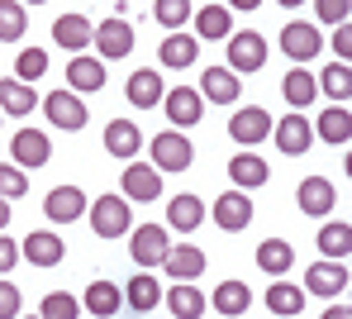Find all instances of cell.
I'll return each mask as SVG.
<instances>
[{
  "label": "cell",
  "mask_w": 352,
  "mask_h": 319,
  "mask_svg": "<svg viewBox=\"0 0 352 319\" xmlns=\"http://www.w3.org/2000/svg\"><path fill=\"white\" fill-rule=\"evenodd\" d=\"M100 86H105V63H100V58L76 53V58L67 63V91L86 96V91H100Z\"/></svg>",
  "instance_id": "obj_20"
},
{
  "label": "cell",
  "mask_w": 352,
  "mask_h": 319,
  "mask_svg": "<svg viewBox=\"0 0 352 319\" xmlns=\"http://www.w3.org/2000/svg\"><path fill=\"white\" fill-rule=\"evenodd\" d=\"M153 14H157V24H162V29H172V34H176V29L195 14V5H190V0H157V5H153Z\"/></svg>",
  "instance_id": "obj_42"
},
{
  "label": "cell",
  "mask_w": 352,
  "mask_h": 319,
  "mask_svg": "<svg viewBox=\"0 0 352 319\" xmlns=\"http://www.w3.org/2000/svg\"><path fill=\"white\" fill-rule=\"evenodd\" d=\"M272 133H276V148H281L286 157H300V153H309V143H314V124H309L300 110H291L281 124H272Z\"/></svg>",
  "instance_id": "obj_13"
},
{
  "label": "cell",
  "mask_w": 352,
  "mask_h": 319,
  "mask_svg": "<svg viewBox=\"0 0 352 319\" xmlns=\"http://www.w3.org/2000/svg\"><path fill=\"white\" fill-rule=\"evenodd\" d=\"M5 229H10V200L0 195V234H5Z\"/></svg>",
  "instance_id": "obj_49"
},
{
  "label": "cell",
  "mask_w": 352,
  "mask_h": 319,
  "mask_svg": "<svg viewBox=\"0 0 352 319\" xmlns=\"http://www.w3.org/2000/svg\"><path fill=\"white\" fill-rule=\"evenodd\" d=\"M210 305H214L224 319H238V315H248L252 291H248V281H219V286H214V296H210Z\"/></svg>",
  "instance_id": "obj_29"
},
{
  "label": "cell",
  "mask_w": 352,
  "mask_h": 319,
  "mask_svg": "<svg viewBox=\"0 0 352 319\" xmlns=\"http://www.w3.org/2000/svg\"><path fill=\"white\" fill-rule=\"evenodd\" d=\"M24 319H43V315H24Z\"/></svg>",
  "instance_id": "obj_53"
},
{
  "label": "cell",
  "mask_w": 352,
  "mask_h": 319,
  "mask_svg": "<svg viewBox=\"0 0 352 319\" xmlns=\"http://www.w3.org/2000/svg\"><path fill=\"white\" fill-rule=\"evenodd\" d=\"M234 34V10L224 5H205V10H195V38H205V43H219V38H229Z\"/></svg>",
  "instance_id": "obj_27"
},
{
  "label": "cell",
  "mask_w": 352,
  "mask_h": 319,
  "mask_svg": "<svg viewBox=\"0 0 352 319\" xmlns=\"http://www.w3.org/2000/svg\"><path fill=\"white\" fill-rule=\"evenodd\" d=\"M314 138L348 148V138H352V115H348V105H329V110L314 120Z\"/></svg>",
  "instance_id": "obj_31"
},
{
  "label": "cell",
  "mask_w": 352,
  "mask_h": 319,
  "mask_svg": "<svg viewBox=\"0 0 352 319\" xmlns=\"http://www.w3.org/2000/svg\"><path fill=\"white\" fill-rule=\"evenodd\" d=\"M167 248H172V239H167V224H143V229H133V239H129V257L138 262V272H148V267H162Z\"/></svg>",
  "instance_id": "obj_5"
},
{
  "label": "cell",
  "mask_w": 352,
  "mask_h": 319,
  "mask_svg": "<svg viewBox=\"0 0 352 319\" xmlns=\"http://www.w3.org/2000/svg\"><path fill=\"white\" fill-rule=\"evenodd\" d=\"M91 29H96V24H91L86 14H58V19H53V43L76 58V53L91 48Z\"/></svg>",
  "instance_id": "obj_16"
},
{
  "label": "cell",
  "mask_w": 352,
  "mask_h": 319,
  "mask_svg": "<svg viewBox=\"0 0 352 319\" xmlns=\"http://www.w3.org/2000/svg\"><path fill=\"white\" fill-rule=\"evenodd\" d=\"M19 315V286L14 281H0V319Z\"/></svg>",
  "instance_id": "obj_45"
},
{
  "label": "cell",
  "mask_w": 352,
  "mask_h": 319,
  "mask_svg": "<svg viewBox=\"0 0 352 319\" xmlns=\"http://www.w3.org/2000/svg\"><path fill=\"white\" fill-rule=\"evenodd\" d=\"M86 214H91V229H96L100 239H119V234L133 229V210H129L124 195H100V200H91Z\"/></svg>",
  "instance_id": "obj_1"
},
{
  "label": "cell",
  "mask_w": 352,
  "mask_h": 319,
  "mask_svg": "<svg viewBox=\"0 0 352 319\" xmlns=\"http://www.w3.org/2000/svg\"><path fill=\"white\" fill-rule=\"evenodd\" d=\"M162 195V172L153 167V162H129L124 167V200L133 205V200H157Z\"/></svg>",
  "instance_id": "obj_11"
},
{
  "label": "cell",
  "mask_w": 352,
  "mask_h": 319,
  "mask_svg": "<svg viewBox=\"0 0 352 319\" xmlns=\"http://www.w3.org/2000/svg\"><path fill=\"white\" fill-rule=\"evenodd\" d=\"M276 5H281V10H300L305 0H276Z\"/></svg>",
  "instance_id": "obj_51"
},
{
  "label": "cell",
  "mask_w": 352,
  "mask_h": 319,
  "mask_svg": "<svg viewBox=\"0 0 352 319\" xmlns=\"http://www.w3.org/2000/svg\"><path fill=\"white\" fill-rule=\"evenodd\" d=\"M162 300H167V310H172L176 319H200V315H205V305H210V300H205V291H200L195 281H176Z\"/></svg>",
  "instance_id": "obj_25"
},
{
  "label": "cell",
  "mask_w": 352,
  "mask_h": 319,
  "mask_svg": "<svg viewBox=\"0 0 352 319\" xmlns=\"http://www.w3.org/2000/svg\"><path fill=\"white\" fill-rule=\"evenodd\" d=\"M319 319H352V310H348V305H333V300H329V310H324Z\"/></svg>",
  "instance_id": "obj_48"
},
{
  "label": "cell",
  "mask_w": 352,
  "mask_h": 319,
  "mask_svg": "<svg viewBox=\"0 0 352 319\" xmlns=\"http://www.w3.org/2000/svg\"><path fill=\"white\" fill-rule=\"evenodd\" d=\"M281 96L291 100V110H305V105L319 96V86H314V76H309V72H300V67H295L291 76L281 81Z\"/></svg>",
  "instance_id": "obj_39"
},
{
  "label": "cell",
  "mask_w": 352,
  "mask_h": 319,
  "mask_svg": "<svg viewBox=\"0 0 352 319\" xmlns=\"http://www.w3.org/2000/svg\"><path fill=\"white\" fill-rule=\"evenodd\" d=\"M138 148H143L138 124H129V120H110V124H105V153H110V157H124V162H129Z\"/></svg>",
  "instance_id": "obj_32"
},
{
  "label": "cell",
  "mask_w": 352,
  "mask_h": 319,
  "mask_svg": "<svg viewBox=\"0 0 352 319\" xmlns=\"http://www.w3.org/2000/svg\"><path fill=\"white\" fill-rule=\"evenodd\" d=\"M24 191H29V177H24L14 162H0V195H5V200H19Z\"/></svg>",
  "instance_id": "obj_43"
},
{
  "label": "cell",
  "mask_w": 352,
  "mask_h": 319,
  "mask_svg": "<svg viewBox=\"0 0 352 319\" xmlns=\"http://www.w3.org/2000/svg\"><path fill=\"white\" fill-rule=\"evenodd\" d=\"M319 48H324V38H319V29H314V24H305V19H291V24L281 29V53H286L291 63H309Z\"/></svg>",
  "instance_id": "obj_12"
},
{
  "label": "cell",
  "mask_w": 352,
  "mask_h": 319,
  "mask_svg": "<svg viewBox=\"0 0 352 319\" xmlns=\"http://www.w3.org/2000/svg\"><path fill=\"white\" fill-rule=\"evenodd\" d=\"M148 157H153L157 172H186V167L195 162V148H190V138H186L181 129H167V133H157V138L148 143Z\"/></svg>",
  "instance_id": "obj_2"
},
{
  "label": "cell",
  "mask_w": 352,
  "mask_h": 319,
  "mask_svg": "<svg viewBox=\"0 0 352 319\" xmlns=\"http://www.w3.org/2000/svg\"><path fill=\"white\" fill-rule=\"evenodd\" d=\"M14 262H19V243H14V239H0V276H5Z\"/></svg>",
  "instance_id": "obj_46"
},
{
  "label": "cell",
  "mask_w": 352,
  "mask_h": 319,
  "mask_svg": "<svg viewBox=\"0 0 352 319\" xmlns=\"http://www.w3.org/2000/svg\"><path fill=\"white\" fill-rule=\"evenodd\" d=\"M257 267H262L267 276H286L295 267V248L286 239H262V243H257Z\"/></svg>",
  "instance_id": "obj_33"
},
{
  "label": "cell",
  "mask_w": 352,
  "mask_h": 319,
  "mask_svg": "<svg viewBox=\"0 0 352 319\" xmlns=\"http://www.w3.org/2000/svg\"><path fill=\"white\" fill-rule=\"evenodd\" d=\"M333 53H338V63H348V53H352V29H348V24H338V34H333Z\"/></svg>",
  "instance_id": "obj_47"
},
{
  "label": "cell",
  "mask_w": 352,
  "mask_h": 319,
  "mask_svg": "<svg viewBox=\"0 0 352 319\" xmlns=\"http://www.w3.org/2000/svg\"><path fill=\"white\" fill-rule=\"evenodd\" d=\"M214 224L224 229V234H238V229H248L252 224V200H248V191H224L219 200H214Z\"/></svg>",
  "instance_id": "obj_14"
},
{
  "label": "cell",
  "mask_w": 352,
  "mask_h": 319,
  "mask_svg": "<svg viewBox=\"0 0 352 319\" xmlns=\"http://www.w3.org/2000/svg\"><path fill=\"white\" fill-rule=\"evenodd\" d=\"M43 115H48V124H58L62 133H76V129H86V120H91V115H86V100H81L76 91H67V86L43 100Z\"/></svg>",
  "instance_id": "obj_6"
},
{
  "label": "cell",
  "mask_w": 352,
  "mask_h": 319,
  "mask_svg": "<svg viewBox=\"0 0 352 319\" xmlns=\"http://www.w3.org/2000/svg\"><path fill=\"white\" fill-rule=\"evenodd\" d=\"M319 253L333 257V262H348V253H352V224L348 219H333V224L319 229Z\"/></svg>",
  "instance_id": "obj_36"
},
{
  "label": "cell",
  "mask_w": 352,
  "mask_h": 319,
  "mask_svg": "<svg viewBox=\"0 0 352 319\" xmlns=\"http://www.w3.org/2000/svg\"><path fill=\"white\" fill-rule=\"evenodd\" d=\"M157 58H162V67H176V72H181V67H190L195 58H200V38H195V34H181V29H176V34H167V38H162Z\"/></svg>",
  "instance_id": "obj_30"
},
{
  "label": "cell",
  "mask_w": 352,
  "mask_h": 319,
  "mask_svg": "<svg viewBox=\"0 0 352 319\" xmlns=\"http://www.w3.org/2000/svg\"><path fill=\"white\" fill-rule=\"evenodd\" d=\"M262 63H267V38L257 29L229 34V72H262Z\"/></svg>",
  "instance_id": "obj_8"
},
{
  "label": "cell",
  "mask_w": 352,
  "mask_h": 319,
  "mask_svg": "<svg viewBox=\"0 0 352 319\" xmlns=\"http://www.w3.org/2000/svg\"><path fill=\"white\" fill-rule=\"evenodd\" d=\"M162 272L172 276V281H195L200 272H205V253L200 248H190V243H181V248H167V257H162Z\"/></svg>",
  "instance_id": "obj_24"
},
{
  "label": "cell",
  "mask_w": 352,
  "mask_h": 319,
  "mask_svg": "<svg viewBox=\"0 0 352 319\" xmlns=\"http://www.w3.org/2000/svg\"><path fill=\"white\" fill-rule=\"evenodd\" d=\"M119 305H124V291H119L115 281H91L86 296H81V310L86 315H100V319L119 315Z\"/></svg>",
  "instance_id": "obj_28"
},
{
  "label": "cell",
  "mask_w": 352,
  "mask_h": 319,
  "mask_svg": "<svg viewBox=\"0 0 352 319\" xmlns=\"http://www.w3.org/2000/svg\"><path fill=\"white\" fill-rule=\"evenodd\" d=\"M329 100H338V105H348V96H352V67L348 63H329L324 67V76L314 81Z\"/></svg>",
  "instance_id": "obj_37"
},
{
  "label": "cell",
  "mask_w": 352,
  "mask_h": 319,
  "mask_svg": "<svg viewBox=\"0 0 352 319\" xmlns=\"http://www.w3.org/2000/svg\"><path fill=\"white\" fill-rule=\"evenodd\" d=\"M48 157H53V143H48L43 129L24 124L14 138H10V162H14L19 172H24V167H29V172H34V167H48Z\"/></svg>",
  "instance_id": "obj_4"
},
{
  "label": "cell",
  "mask_w": 352,
  "mask_h": 319,
  "mask_svg": "<svg viewBox=\"0 0 352 319\" xmlns=\"http://www.w3.org/2000/svg\"><path fill=\"white\" fill-rule=\"evenodd\" d=\"M314 10H319V24H348L352 0H314Z\"/></svg>",
  "instance_id": "obj_44"
},
{
  "label": "cell",
  "mask_w": 352,
  "mask_h": 319,
  "mask_svg": "<svg viewBox=\"0 0 352 319\" xmlns=\"http://www.w3.org/2000/svg\"><path fill=\"white\" fill-rule=\"evenodd\" d=\"M343 291H348V262L324 257V262H314V267L305 272V296H324V300H333V296H343Z\"/></svg>",
  "instance_id": "obj_7"
},
{
  "label": "cell",
  "mask_w": 352,
  "mask_h": 319,
  "mask_svg": "<svg viewBox=\"0 0 352 319\" xmlns=\"http://www.w3.org/2000/svg\"><path fill=\"white\" fill-rule=\"evenodd\" d=\"M34 105H38V96H34V86H24V81H14V76H0V115H14V120H29V115H34Z\"/></svg>",
  "instance_id": "obj_23"
},
{
  "label": "cell",
  "mask_w": 352,
  "mask_h": 319,
  "mask_svg": "<svg viewBox=\"0 0 352 319\" xmlns=\"http://www.w3.org/2000/svg\"><path fill=\"white\" fill-rule=\"evenodd\" d=\"M43 214H48L53 224H76V219L86 214V195L76 191V186H53L48 200H43Z\"/></svg>",
  "instance_id": "obj_19"
},
{
  "label": "cell",
  "mask_w": 352,
  "mask_h": 319,
  "mask_svg": "<svg viewBox=\"0 0 352 319\" xmlns=\"http://www.w3.org/2000/svg\"><path fill=\"white\" fill-rule=\"evenodd\" d=\"M238 96H243V86H238V72H229V67H205V76H200V100L234 105Z\"/></svg>",
  "instance_id": "obj_17"
},
{
  "label": "cell",
  "mask_w": 352,
  "mask_h": 319,
  "mask_svg": "<svg viewBox=\"0 0 352 319\" xmlns=\"http://www.w3.org/2000/svg\"><path fill=\"white\" fill-rule=\"evenodd\" d=\"M62 253H67V243H62L53 229H34V234L19 243V257H29L34 267H58Z\"/></svg>",
  "instance_id": "obj_18"
},
{
  "label": "cell",
  "mask_w": 352,
  "mask_h": 319,
  "mask_svg": "<svg viewBox=\"0 0 352 319\" xmlns=\"http://www.w3.org/2000/svg\"><path fill=\"white\" fill-rule=\"evenodd\" d=\"M295 200H300V210H305V214L324 219V214H333L338 191H333V182H329V177H305V182H300V191H295Z\"/></svg>",
  "instance_id": "obj_15"
},
{
  "label": "cell",
  "mask_w": 352,
  "mask_h": 319,
  "mask_svg": "<svg viewBox=\"0 0 352 319\" xmlns=\"http://www.w3.org/2000/svg\"><path fill=\"white\" fill-rule=\"evenodd\" d=\"M267 310L281 319H295L305 310V286H291V281H272L267 286Z\"/></svg>",
  "instance_id": "obj_35"
},
{
  "label": "cell",
  "mask_w": 352,
  "mask_h": 319,
  "mask_svg": "<svg viewBox=\"0 0 352 319\" xmlns=\"http://www.w3.org/2000/svg\"><path fill=\"white\" fill-rule=\"evenodd\" d=\"M267 177H272V167L257 153H238L234 162H229V182H234L238 191H257V186H267Z\"/></svg>",
  "instance_id": "obj_26"
},
{
  "label": "cell",
  "mask_w": 352,
  "mask_h": 319,
  "mask_svg": "<svg viewBox=\"0 0 352 319\" xmlns=\"http://www.w3.org/2000/svg\"><path fill=\"white\" fill-rule=\"evenodd\" d=\"M43 72H48V53H43V48H19V58H14V81L34 86Z\"/></svg>",
  "instance_id": "obj_40"
},
{
  "label": "cell",
  "mask_w": 352,
  "mask_h": 319,
  "mask_svg": "<svg viewBox=\"0 0 352 319\" xmlns=\"http://www.w3.org/2000/svg\"><path fill=\"white\" fill-rule=\"evenodd\" d=\"M29 29V10L19 0H0V43H19Z\"/></svg>",
  "instance_id": "obj_38"
},
{
  "label": "cell",
  "mask_w": 352,
  "mask_h": 319,
  "mask_svg": "<svg viewBox=\"0 0 352 319\" xmlns=\"http://www.w3.org/2000/svg\"><path fill=\"white\" fill-rule=\"evenodd\" d=\"M19 5H43V0H19Z\"/></svg>",
  "instance_id": "obj_52"
},
{
  "label": "cell",
  "mask_w": 352,
  "mask_h": 319,
  "mask_svg": "<svg viewBox=\"0 0 352 319\" xmlns=\"http://www.w3.org/2000/svg\"><path fill=\"white\" fill-rule=\"evenodd\" d=\"M38 315L43 319H81V300L67 296V291H48L43 305H38Z\"/></svg>",
  "instance_id": "obj_41"
},
{
  "label": "cell",
  "mask_w": 352,
  "mask_h": 319,
  "mask_svg": "<svg viewBox=\"0 0 352 319\" xmlns=\"http://www.w3.org/2000/svg\"><path fill=\"white\" fill-rule=\"evenodd\" d=\"M124 300H129V310H133V315H148V310H157V305H162V286H157V276L138 272V276L129 281Z\"/></svg>",
  "instance_id": "obj_34"
},
{
  "label": "cell",
  "mask_w": 352,
  "mask_h": 319,
  "mask_svg": "<svg viewBox=\"0 0 352 319\" xmlns=\"http://www.w3.org/2000/svg\"><path fill=\"white\" fill-rule=\"evenodd\" d=\"M200 224H205V200H200V195H172V200H167V229L195 234Z\"/></svg>",
  "instance_id": "obj_21"
},
{
  "label": "cell",
  "mask_w": 352,
  "mask_h": 319,
  "mask_svg": "<svg viewBox=\"0 0 352 319\" xmlns=\"http://www.w3.org/2000/svg\"><path fill=\"white\" fill-rule=\"evenodd\" d=\"M272 124H276V120H272L262 105H243L234 120H229V138L243 143V148H252V143H262V138L272 133Z\"/></svg>",
  "instance_id": "obj_10"
},
{
  "label": "cell",
  "mask_w": 352,
  "mask_h": 319,
  "mask_svg": "<svg viewBox=\"0 0 352 319\" xmlns=\"http://www.w3.org/2000/svg\"><path fill=\"white\" fill-rule=\"evenodd\" d=\"M124 96H129V105H138V110H153V105H162V76L157 72H148V67H138L133 76H129V86H124Z\"/></svg>",
  "instance_id": "obj_22"
},
{
  "label": "cell",
  "mask_w": 352,
  "mask_h": 319,
  "mask_svg": "<svg viewBox=\"0 0 352 319\" xmlns=\"http://www.w3.org/2000/svg\"><path fill=\"white\" fill-rule=\"evenodd\" d=\"M91 43L100 48L105 63H119V58L133 53V24H129L124 14H110V19H100V24L91 29Z\"/></svg>",
  "instance_id": "obj_3"
},
{
  "label": "cell",
  "mask_w": 352,
  "mask_h": 319,
  "mask_svg": "<svg viewBox=\"0 0 352 319\" xmlns=\"http://www.w3.org/2000/svg\"><path fill=\"white\" fill-rule=\"evenodd\" d=\"M162 110H167V120H172V124L186 133L190 124H200L205 100H200V91H195V86H172V91L162 96Z\"/></svg>",
  "instance_id": "obj_9"
},
{
  "label": "cell",
  "mask_w": 352,
  "mask_h": 319,
  "mask_svg": "<svg viewBox=\"0 0 352 319\" xmlns=\"http://www.w3.org/2000/svg\"><path fill=\"white\" fill-rule=\"evenodd\" d=\"M262 0H229V10H257Z\"/></svg>",
  "instance_id": "obj_50"
}]
</instances>
